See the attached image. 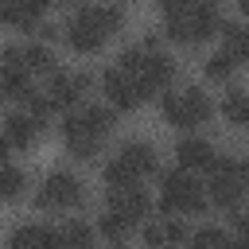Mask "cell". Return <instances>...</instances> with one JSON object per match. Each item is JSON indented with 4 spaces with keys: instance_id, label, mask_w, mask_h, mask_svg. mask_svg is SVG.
Listing matches in <instances>:
<instances>
[{
    "instance_id": "obj_1",
    "label": "cell",
    "mask_w": 249,
    "mask_h": 249,
    "mask_svg": "<svg viewBox=\"0 0 249 249\" xmlns=\"http://www.w3.org/2000/svg\"><path fill=\"white\" fill-rule=\"evenodd\" d=\"M121 19H124V12L117 4H82L62 19V35H66V43L74 51L89 54V51H97L105 43L109 31L121 27Z\"/></svg>"
},
{
    "instance_id": "obj_2",
    "label": "cell",
    "mask_w": 249,
    "mask_h": 249,
    "mask_svg": "<svg viewBox=\"0 0 249 249\" xmlns=\"http://www.w3.org/2000/svg\"><path fill=\"white\" fill-rule=\"evenodd\" d=\"M222 12L214 4H163V35L175 43H202L222 27Z\"/></svg>"
},
{
    "instance_id": "obj_3",
    "label": "cell",
    "mask_w": 249,
    "mask_h": 249,
    "mask_svg": "<svg viewBox=\"0 0 249 249\" xmlns=\"http://www.w3.org/2000/svg\"><path fill=\"white\" fill-rule=\"evenodd\" d=\"M160 183H163V191H160V210H163V214H171V218L202 214V210L210 206L206 187H202L191 171H183V167L160 171Z\"/></svg>"
},
{
    "instance_id": "obj_4",
    "label": "cell",
    "mask_w": 249,
    "mask_h": 249,
    "mask_svg": "<svg viewBox=\"0 0 249 249\" xmlns=\"http://www.w3.org/2000/svg\"><path fill=\"white\" fill-rule=\"evenodd\" d=\"M160 113H163V121H171L179 128H195V124H206L214 117V101L202 86L167 89V93H160Z\"/></svg>"
},
{
    "instance_id": "obj_5",
    "label": "cell",
    "mask_w": 249,
    "mask_h": 249,
    "mask_svg": "<svg viewBox=\"0 0 249 249\" xmlns=\"http://www.w3.org/2000/svg\"><path fill=\"white\" fill-rule=\"evenodd\" d=\"M82 198H86L82 179L74 171H66V167H54L35 191V206L39 210H74V206H82Z\"/></svg>"
},
{
    "instance_id": "obj_6",
    "label": "cell",
    "mask_w": 249,
    "mask_h": 249,
    "mask_svg": "<svg viewBox=\"0 0 249 249\" xmlns=\"http://www.w3.org/2000/svg\"><path fill=\"white\" fill-rule=\"evenodd\" d=\"M113 109L109 105H82V109H74V113H66L62 117V140L66 136H78V132H86V136H93V140H105L109 132H113Z\"/></svg>"
},
{
    "instance_id": "obj_7",
    "label": "cell",
    "mask_w": 249,
    "mask_h": 249,
    "mask_svg": "<svg viewBox=\"0 0 249 249\" xmlns=\"http://www.w3.org/2000/svg\"><path fill=\"white\" fill-rule=\"evenodd\" d=\"M101 89H105L109 105H113V109H124V113H128V109H136V105L144 101V86H140L132 74H124L117 62L101 70Z\"/></svg>"
},
{
    "instance_id": "obj_8",
    "label": "cell",
    "mask_w": 249,
    "mask_h": 249,
    "mask_svg": "<svg viewBox=\"0 0 249 249\" xmlns=\"http://www.w3.org/2000/svg\"><path fill=\"white\" fill-rule=\"evenodd\" d=\"M89 86H93L89 70H54L51 82H47V97L54 101V109H70Z\"/></svg>"
},
{
    "instance_id": "obj_9",
    "label": "cell",
    "mask_w": 249,
    "mask_h": 249,
    "mask_svg": "<svg viewBox=\"0 0 249 249\" xmlns=\"http://www.w3.org/2000/svg\"><path fill=\"white\" fill-rule=\"evenodd\" d=\"M144 86V97H156V93H167L171 82H175V58L167 51H148V62L136 78Z\"/></svg>"
},
{
    "instance_id": "obj_10",
    "label": "cell",
    "mask_w": 249,
    "mask_h": 249,
    "mask_svg": "<svg viewBox=\"0 0 249 249\" xmlns=\"http://www.w3.org/2000/svg\"><path fill=\"white\" fill-rule=\"evenodd\" d=\"M8 249H62V230L47 222H23L12 230Z\"/></svg>"
},
{
    "instance_id": "obj_11",
    "label": "cell",
    "mask_w": 249,
    "mask_h": 249,
    "mask_svg": "<svg viewBox=\"0 0 249 249\" xmlns=\"http://www.w3.org/2000/svg\"><path fill=\"white\" fill-rule=\"evenodd\" d=\"M117 160L136 175V179H148V175H160V160H156V148L148 140H124L117 148Z\"/></svg>"
},
{
    "instance_id": "obj_12",
    "label": "cell",
    "mask_w": 249,
    "mask_h": 249,
    "mask_svg": "<svg viewBox=\"0 0 249 249\" xmlns=\"http://www.w3.org/2000/svg\"><path fill=\"white\" fill-rule=\"evenodd\" d=\"M175 160H179V167L183 171H195V167H214V160H218V152H214V144L210 140H202V136H183L179 144H175Z\"/></svg>"
},
{
    "instance_id": "obj_13",
    "label": "cell",
    "mask_w": 249,
    "mask_h": 249,
    "mask_svg": "<svg viewBox=\"0 0 249 249\" xmlns=\"http://www.w3.org/2000/svg\"><path fill=\"white\" fill-rule=\"evenodd\" d=\"M43 128V121H35L27 109L19 113H8V121H4V152H12V148H31V140H35V132Z\"/></svg>"
},
{
    "instance_id": "obj_14",
    "label": "cell",
    "mask_w": 249,
    "mask_h": 249,
    "mask_svg": "<svg viewBox=\"0 0 249 249\" xmlns=\"http://www.w3.org/2000/svg\"><path fill=\"white\" fill-rule=\"evenodd\" d=\"M109 210H121L124 218H148L152 210V198L144 187H121V191H109Z\"/></svg>"
},
{
    "instance_id": "obj_15",
    "label": "cell",
    "mask_w": 249,
    "mask_h": 249,
    "mask_svg": "<svg viewBox=\"0 0 249 249\" xmlns=\"http://www.w3.org/2000/svg\"><path fill=\"white\" fill-rule=\"evenodd\" d=\"M19 66L31 74V70H51L54 74V51L43 43V39H23L19 43Z\"/></svg>"
},
{
    "instance_id": "obj_16",
    "label": "cell",
    "mask_w": 249,
    "mask_h": 249,
    "mask_svg": "<svg viewBox=\"0 0 249 249\" xmlns=\"http://www.w3.org/2000/svg\"><path fill=\"white\" fill-rule=\"evenodd\" d=\"M222 117H226L230 124L249 128V89L230 86V89H226V97H222Z\"/></svg>"
},
{
    "instance_id": "obj_17",
    "label": "cell",
    "mask_w": 249,
    "mask_h": 249,
    "mask_svg": "<svg viewBox=\"0 0 249 249\" xmlns=\"http://www.w3.org/2000/svg\"><path fill=\"white\" fill-rule=\"evenodd\" d=\"M222 51H230L233 58L249 62V27L241 19H226L222 23Z\"/></svg>"
},
{
    "instance_id": "obj_18",
    "label": "cell",
    "mask_w": 249,
    "mask_h": 249,
    "mask_svg": "<svg viewBox=\"0 0 249 249\" xmlns=\"http://www.w3.org/2000/svg\"><path fill=\"white\" fill-rule=\"evenodd\" d=\"M62 230V249H93V226L82 218H70L58 226Z\"/></svg>"
},
{
    "instance_id": "obj_19",
    "label": "cell",
    "mask_w": 249,
    "mask_h": 249,
    "mask_svg": "<svg viewBox=\"0 0 249 249\" xmlns=\"http://www.w3.org/2000/svg\"><path fill=\"white\" fill-rule=\"evenodd\" d=\"M39 4L35 0H8V4H0V19H8V23H19V27H31L35 19H39Z\"/></svg>"
},
{
    "instance_id": "obj_20",
    "label": "cell",
    "mask_w": 249,
    "mask_h": 249,
    "mask_svg": "<svg viewBox=\"0 0 249 249\" xmlns=\"http://www.w3.org/2000/svg\"><path fill=\"white\" fill-rule=\"evenodd\" d=\"M35 93V86H31V74L23 70V66H4V97H12V101H27Z\"/></svg>"
},
{
    "instance_id": "obj_21",
    "label": "cell",
    "mask_w": 249,
    "mask_h": 249,
    "mask_svg": "<svg viewBox=\"0 0 249 249\" xmlns=\"http://www.w3.org/2000/svg\"><path fill=\"white\" fill-rule=\"evenodd\" d=\"M128 230H132V218H124L121 210H105V214L97 218V233L109 237V241H124Z\"/></svg>"
},
{
    "instance_id": "obj_22",
    "label": "cell",
    "mask_w": 249,
    "mask_h": 249,
    "mask_svg": "<svg viewBox=\"0 0 249 249\" xmlns=\"http://www.w3.org/2000/svg\"><path fill=\"white\" fill-rule=\"evenodd\" d=\"M191 249H230V237H226L222 226L206 222V226H198V230L191 233Z\"/></svg>"
},
{
    "instance_id": "obj_23",
    "label": "cell",
    "mask_w": 249,
    "mask_h": 249,
    "mask_svg": "<svg viewBox=\"0 0 249 249\" xmlns=\"http://www.w3.org/2000/svg\"><path fill=\"white\" fill-rule=\"evenodd\" d=\"M233 66H237V58H233L230 51H214V54L206 58V66H202V70H206V78H210V82H226V78L233 74Z\"/></svg>"
},
{
    "instance_id": "obj_24",
    "label": "cell",
    "mask_w": 249,
    "mask_h": 249,
    "mask_svg": "<svg viewBox=\"0 0 249 249\" xmlns=\"http://www.w3.org/2000/svg\"><path fill=\"white\" fill-rule=\"evenodd\" d=\"M23 187H27V171L16 167V163H4V175H0V191H4V198H19Z\"/></svg>"
},
{
    "instance_id": "obj_25",
    "label": "cell",
    "mask_w": 249,
    "mask_h": 249,
    "mask_svg": "<svg viewBox=\"0 0 249 249\" xmlns=\"http://www.w3.org/2000/svg\"><path fill=\"white\" fill-rule=\"evenodd\" d=\"M66 152H70L74 160H93V156L101 152V140H93V136L78 132V136H66Z\"/></svg>"
},
{
    "instance_id": "obj_26",
    "label": "cell",
    "mask_w": 249,
    "mask_h": 249,
    "mask_svg": "<svg viewBox=\"0 0 249 249\" xmlns=\"http://www.w3.org/2000/svg\"><path fill=\"white\" fill-rule=\"evenodd\" d=\"M163 226H167V245H171V249L187 245V241H191V233H195L183 218H163Z\"/></svg>"
},
{
    "instance_id": "obj_27",
    "label": "cell",
    "mask_w": 249,
    "mask_h": 249,
    "mask_svg": "<svg viewBox=\"0 0 249 249\" xmlns=\"http://www.w3.org/2000/svg\"><path fill=\"white\" fill-rule=\"evenodd\" d=\"M140 237H144L148 249H171V245H167V226H163V218H160V222H148V226L140 230Z\"/></svg>"
},
{
    "instance_id": "obj_28",
    "label": "cell",
    "mask_w": 249,
    "mask_h": 249,
    "mask_svg": "<svg viewBox=\"0 0 249 249\" xmlns=\"http://www.w3.org/2000/svg\"><path fill=\"white\" fill-rule=\"evenodd\" d=\"M233 230L241 237H249V210H233Z\"/></svg>"
},
{
    "instance_id": "obj_29",
    "label": "cell",
    "mask_w": 249,
    "mask_h": 249,
    "mask_svg": "<svg viewBox=\"0 0 249 249\" xmlns=\"http://www.w3.org/2000/svg\"><path fill=\"white\" fill-rule=\"evenodd\" d=\"M241 179H245V187H249V152L241 156Z\"/></svg>"
},
{
    "instance_id": "obj_30",
    "label": "cell",
    "mask_w": 249,
    "mask_h": 249,
    "mask_svg": "<svg viewBox=\"0 0 249 249\" xmlns=\"http://www.w3.org/2000/svg\"><path fill=\"white\" fill-rule=\"evenodd\" d=\"M230 249H249V237H237V241H230Z\"/></svg>"
},
{
    "instance_id": "obj_31",
    "label": "cell",
    "mask_w": 249,
    "mask_h": 249,
    "mask_svg": "<svg viewBox=\"0 0 249 249\" xmlns=\"http://www.w3.org/2000/svg\"><path fill=\"white\" fill-rule=\"evenodd\" d=\"M241 12H245V16H249V0H245V4H241Z\"/></svg>"
}]
</instances>
